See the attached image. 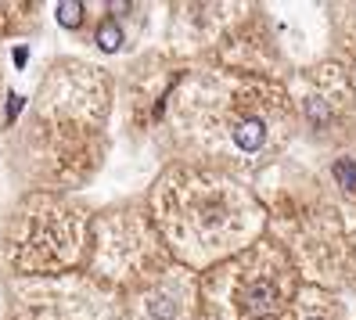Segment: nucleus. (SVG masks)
Returning <instances> with one entry per match:
<instances>
[{"mask_svg":"<svg viewBox=\"0 0 356 320\" xmlns=\"http://www.w3.org/2000/svg\"><path fill=\"white\" fill-rule=\"evenodd\" d=\"M334 177H339L346 187H356V166L346 162V159H342V162H334Z\"/></svg>","mask_w":356,"mask_h":320,"instance_id":"nucleus-5","label":"nucleus"},{"mask_svg":"<svg viewBox=\"0 0 356 320\" xmlns=\"http://www.w3.org/2000/svg\"><path fill=\"white\" fill-rule=\"evenodd\" d=\"M263 137H266V130H263L259 119H245V122L234 126V141H238V147H245V152H256V147L263 144Z\"/></svg>","mask_w":356,"mask_h":320,"instance_id":"nucleus-1","label":"nucleus"},{"mask_svg":"<svg viewBox=\"0 0 356 320\" xmlns=\"http://www.w3.org/2000/svg\"><path fill=\"white\" fill-rule=\"evenodd\" d=\"M97 44H101L104 51H115V47L122 44V33H119V26H115V22H104V26L97 29Z\"/></svg>","mask_w":356,"mask_h":320,"instance_id":"nucleus-2","label":"nucleus"},{"mask_svg":"<svg viewBox=\"0 0 356 320\" xmlns=\"http://www.w3.org/2000/svg\"><path fill=\"white\" fill-rule=\"evenodd\" d=\"M270 306H274V288L270 285L252 288V310H270Z\"/></svg>","mask_w":356,"mask_h":320,"instance_id":"nucleus-4","label":"nucleus"},{"mask_svg":"<svg viewBox=\"0 0 356 320\" xmlns=\"http://www.w3.org/2000/svg\"><path fill=\"white\" fill-rule=\"evenodd\" d=\"M58 22L65 26V29H76V26H79V4H76V0L58 4Z\"/></svg>","mask_w":356,"mask_h":320,"instance_id":"nucleus-3","label":"nucleus"}]
</instances>
